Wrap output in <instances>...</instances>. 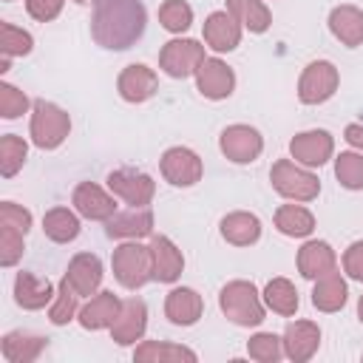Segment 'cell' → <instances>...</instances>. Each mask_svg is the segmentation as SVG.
Wrapping results in <instances>:
<instances>
[{
	"label": "cell",
	"mask_w": 363,
	"mask_h": 363,
	"mask_svg": "<svg viewBox=\"0 0 363 363\" xmlns=\"http://www.w3.org/2000/svg\"><path fill=\"white\" fill-rule=\"evenodd\" d=\"M159 170L164 176V182H170L173 187H193L201 173H204V164L199 159L196 150L190 147H167L159 159Z\"/></svg>",
	"instance_id": "9"
},
{
	"label": "cell",
	"mask_w": 363,
	"mask_h": 363,
	"mask_svg": "<svg viewBox=\"0 0 363 363\" xmlns=\"http://www.w3.org/2000/svg\"><path fill=\"white\" fill-rule=\"evenodd\" d=\"M332 269H337V255H335V250H332L326 241L312 238V241H306V244L298 250V272H301L303 278L318 281L320 275H326V272H332Z\"/></svg>",
	"instance_id": "24"
},
{
	"label": "cell",
	"mask_w": 363,
	"mask_h": 363,
	"mask_svg": "<svg viewBox=\"0 0 363 363\" xmlns=\"http://www.w3.org/2000/svg\"><path fill=\"white\" fill-rule=\"evenodd\" d=\"M31 48H34V37L28 31H23L11 23H0V54H3L0 71H9V60L26 57V54H31Z\"/></svg>",
	"instance_id": "35"
},
{
	"label": "cell",
	"mask_w": 363,
	"mask_h": 363,
	"mask_svg": "<svg viewBox=\"0 0 363 363\" xmlns=\"http://www.w3.org/2000/svg\"><path fill=\"white\" fill-rule=\"evenodd\" d=\"M227 11L252 34H264L272 23V14L264 0H227Z\"/></svg>",
	"instance_id": "31"
},
{
	"label": "cell",
	"mask_w": 363,
	"mask_h": 363,
	"mask_svg": "<svg viewBox=\"0 0 363 363\" xmlns=\"http://www.w3.org/2000/svg\"><path fill=\"white\" fill-rule=\"evenodd\" d=\"M26 156H28V145L14 136V133H6L0 139V173L6 179H11L23 164H26Z\"/></svg>",
	"instance_id": "38"
},
{
	"label": "cell",
	"mask_w": 363,
	"mask_h": 363,
	"mask_svg": "<svg viewBox=\"0 0 363 363\" xmlns=\"http://www.w3.org/2000/svg\"><path fill=\"white\" fill-rule=\"evenodd\" d=\"M133 360L136 363H176V360H187L196 363L199 354L182 343H167V340H142L133 349Z\"/></svg>",
	"instance_id": "29"
},
{
	"label": "cell",
	"mask_w": 363,
	"mask_h": 363,
	"mask_svg": "<svg viewBox=\"0 0 363 363\" xmlns=\"http://www.w3.org/2000/svg\"><path fill=\"white\" fill-rule=\"evenodd\" d=\"M343 272L363 284V241H352L343 252Z\"/></svg>",
	"instance_id": "44"
},
{
	"label": "cell",
	"mask_w": 363,
	"mask_h": 363,
	"mask_svg": "<svg viewBox=\"0 0 363 363\" xmlns=\"http://www.w3.org/2000/svg\"><path fill=\"white\" fill-rule=\"evenodd\" d=\"M284 357L292 363H306L320 346V326L315 320H292L284 329Z\"/></svg>",
	"instance_id": "13"
},
{
	"label": "cell",
	"mask_w": 363,
	"mask_h": 363,
	"mask_svg": "<svg viewBox=\"0 0 363 363\" xmlns=\"http://www.w3.org/2000/svg\"><path fill=\"white\" fill-rule=\"evenodd\" d=\"M119 309H122V301H119L111 289H102V292H96V295H94V298L79 309L77 320H79V326H82V329H88V332L111 329V323L116 320Z\"/></svg>",
	"instance_id": "20"
},
{
	"label": "cell",
	"mask_w": 363,
	"mask_h": 363,
	"mask_svg": "<svg viewBox=\"0 0 363 363\" xmlns=\"http://www.w3.org/2000/svg\"><path fill=\"white\" fill-rule=\"evenodd\" d=\"M204 312V301L190 286H176L164 298V318L176 326H193Z\"/></svg>",
	"instance_id": "22"
},
{
	"label": "cell",
	"mask_w": 363,
	"mask_h": 363,
	"mask_svg": "<svg viewBox=\"0 0 363 363\" xmlns=\"http://www.w3.org/2000/svg\"><path fill=\"white\" fill-rule=\"evenodd\" d=\"M105 235L108 238H125V241H139L153 235V213L150 207H130L122 213H113L105 221Z\"/></svg>",
	"instance_id": "17"
},
{
	"label": "cell",
	"mask_w": 363,
	"mask_h": 363,
	"mask_svg": "<svg viewBox=\"0 0 363 363\" xmlns=\"http://www.w3.org/2000/svg\"><path fill=\"white\" fill-rule=\"evenodd\" d=\"M65 0H26V11L40 20V23H51L54 17H60Z\"/></svg>",
	"instance_id": "43"
},
{
	"label": "cell",
	"mask_w": 363,
	"mask_h": 363,
	"mask_svg": "<svg viewBox=\"0 0 363 363\" xmlns=\"http://www.w3.org/2000/svg\"><path fill=\"white\" fill-rule=\"evenodd\" d=\"M28 133H31V142L40 150H54V147H60L68 139V133H71V116L60 105L45 102V99H37L31 105Z\"/></svg>",
	"instance_id": "3"
},
{
	"label": "cell",
	"mask_w": 363,
	"mask_h": 363,
	"mask_svg": "<svg viewBox=\"0 0 363 363\" xmlns=\"http://www.w3.org/2000/svg\"><path fill=\"white\" fill-rule=\"evenodd\" d=\"M346 298H349V286L337 269L320 275L312 286V306L318 312H340L346 306Z\"/></svg>",
	"instance_id": "26"
},
{
	"label": "cell",
	"mask_w": 363,
	"mask_h": 363,
	"mask_svg": "<svg viewBox=\"0 0 363 363\" xmlns=\"http://www.w3.org/2000/svg\"><path fill=\"white\" fill-rule=\"evenodd\" d=\"M150 255H153V281L173 284L182 275L184 255L167 235H150Z\"/></svg>",
	"instance_id": "19"
},
{
	"label": "cell",
	"mask_w": 363,
	"mask_h": 363,
	"mask_svg": "<svg viewBox=\"0 0 363 363\" xmlns=\"http://www.w3.org/2000/svg\"><path fill=\"white\" fill-rule=\"evenodd\" d=\"M74 3H79V6H85V3H99V0H74Z\"/></svg>",
	"instance_id": "47"
},
{
	"label": "cell",
	"mask_w": 363,
	"mask_h": 363,
	"mask_svg": "<svg viewBox=\"0 0 363 363\" xmlns=\"http://www.w3.org/2000/svg\"><path fill=\"white\" fill-rule=\"evenodd\" d=\"M275 230L289 238H306L315 230V216L301 204H281L275 210Z\"/></svg>",
	"instance_id": "30"
},
{
	"label": "cell",
	"mask_w": 363,
	"mask_h": 363,
	"mask_svg": "<svg viewBox=\"0 0 363 363\" xmlns=\"http://www.w3.org/2000/svg\"><path fill=\"white\" fill-rule=\"evenodd\" d=\"M269 182H272L275 193L289 201H312L320 193V179L309 167H303L292 159H278L269 170Z\"/></svg>",
	"instance_id": "5"
},
{
	"label": "cell",
	"mask_w": 363,
	"mask_h": 363,
	"mask_svg": "<svg viewBox=\"0 0 363 363\" xmlns=\"http://www.w3.org/2000/svg\"><path fill=\"white\" fill-rule=\"evenodd\" d=\"M79 292L71 286V281L62 275V281L57 284V295H54V301H51V306H48V320L54 323V326H65V323H71L77 315H79Z\"/></svg>",
	"instance_id": "34"
},
{
	"label": "cell",
	"mask_w": 363,
	"mask_h": 363,
	"mask_svg": "<svg viewBox=\"0 0 363 363\" xmlns=\"http://www.w3.org/2000/svg\"><path fill=\"white\" fill-rule=\"evenodd\" d=\"M340 85V74L329 60H315L301 71L298 79V99L303 105H320L335 96Z\"/></svg>",
	"instance_id": "7"
},
{
	"label": "cell",
	"mask_w": 363,
	"mask_h": 363,
	"mask_svg": "<svg viewBox=\"0 0 363 363\" xmlns=\"http://www.w3.org/2000/svg\"><path fill=\"white\" fill-rule=\"evenodd\" d=\"M116 91L125 102L139 105V102H147L159 91V77H156L153 68H147L142 62H133L116 77Z\"/></svg>",
	"instance_id": "15"
},
{
	"label": "cell",
	"mask_w": 363,
	"mask_h": 363,
	"mask_svg": "<svg viewBox=\"0 0 363 363\" xmlns=\"http://www.w3.org/2000/svg\"><path fill=\"white\" fill-rule=\"evenodd\" d=\"M218 147L221 153L235 162V164H250L261 156L264 150V139L252 125H227L218 136Z\"/></svg>",
	"instance_id": "10"
},
{
	"label": "cell",
	"mask_w": 363,
	"mask_h": 363,
	"mask_svg": "<svg viewBox=\"0 0 363 363\" xmlns=\"http://www.w3.org/2000/svg\"><path fill=\"white\" fill-rule=\"evenodd\" d=\"M108 187L113 196H119L130 207H147L156 196V182L133 167H119L108 173Z\"/></svg>",
	"instance_id": "8"
},
{
	"label": "cell",
	"mask_w": 363,
	"mask_h": 363,
	"mask_svg": "<svg viewBox=\"0 0 363 363\" xmlns=\"http://www.w3.org/2000/svg\"><path fill=\"white\" fill-rule=\"evenodd\" d=\"M357 318H360V323H363V295H360V301H357Z\"/></svg>",
	"instance_id": "46"
},
{
	"label": "cell",
	"mask_w": 363,
	"mask_h": 363,
	"mask_svg": "<svg viewBox=\"0 0 363 363\" xmlns=\"http://www.w3.org/2000/svg\"><path fill=\"white\" fill-rule=\"evenodd\" d=\"M196 88L207 99H227L235 91V71L218 57H204L196 71Z\"/></svg>",
	"instance_id": "12"
},
{
	"label": "cell",
	"mask_w": 363,
	"mask_h": 363,
	"mask_svg": "<svg viewBox=\"0 0 363 363\" xmlns=\"http://www.w3.org/2000/svg\"><path fill=\"white\" fill-rule=\"evenodd\" d=\"M221 238L233 247H250L261 238V221L255 213L235 210L221 218Z\"/></svg>",
	"instance_id": "27"
},
{
	"label": "cell",
	"mask_w": 363,
	"mask_h": 363,
	"mask_svg": "<svg viewBox=\"0 0 363 363\" xmlns=\"http://www.w3.org/2000/svg\"><path fill=\"white\" fill-rule=\"evenodd\" d=\"M147 26V11L142 0H99L91 14V37L96 45L111 51H125L139 43Z\"/></svg>",
	"instance_id": "1"
},
{
	"label": "cell",
	"mask_w": 363,
	"mask_h": 363,
	"mask_svg": "<svg viewBox=\"0 0 363 363\" xmlns=\"http://www.w3.org/2000/svg\"><path fill=\"white\" fill-rule=\"evenodd\" d=\"M343 139H346V142H349L352 147L363 150V125H357V122L346 125V128H343Z\"/></svg>",
	"instance_id": "45"
},
{
	"label": "cell",
	"mask_w": 363,
	"mask_h": 363,
	"mask_svg": "<svg viewBox=\"0 0 363 363\" xmlns=\"http://www.w3.org/2000/svg\"><path fill=\"white\" fill-rule=\"evenodd\" d=\"M28 111V96L14 88L11 82H0V116L3 119H17Z\"/></svg>",
	"instance_id": "41"
},
{
	"label": "cell",
	"mask_w": 363,
	"mask_h": 363,
	"mask_svg": "<svg viewBox=\"0 0 363 363\" xmlns=\"http://www.w3.org/2000/svg\"><path fill=\"white\" fill-rule=\"evenodd\" d=\"M45 349H48V337L31 335V332H20V329L3 335V343H0V352H3V357L9 363H31Z\"/></svg>",
	"instance_id": "28"
},
{
	"label": "cell",
	"mask_w": 363,
	"mask_h": 363,
	"mask_svg": "<svg viewBox=\"0 0 363 363\" xmlns=\"http://www.w3.org/2000/svg\"><path fill=\"white\" fill-rule=\"evenodd\" d=\"M54 295H57V289L51 286L48 278H40L34 272H17V278H14V301H17V306H23L28 312H37V309L48 306L54 301Z\"/></svg>",
	"instance_id": "23"
},
{
	"label": "cell",
	"mask_w": 363,
	"mask_h": 363,
	"mask_svg": "<svg viewBox=\"0 0 363 363\" xmlns=\"http://www.w3.org/2000/svg\"><path fill=\"white\" fill-rule=\"evenodd\" d=\"M247 354L258 363H275L284 357V340L272 332H258L247 340Z\"/></svg>",
	"instance_id": "39"
},
{
	"label": "cell",
	"mask_w": 363,
	"mask_h": 363,
	"mask_svg": "<svg viewBox=\"0 0 363 363\" xmlns=\"http://www.w3.org/2000/svg\"><path fill=\"white\" fill-rule=\"evenodd\" d=\"M145 329H147V306H145V301L142 298L122 301V309H119L116 320L111 323V337L119 346H130V343L145 337Z\"/></svg>",
	"instance_id": "14"
},
{
	"label": "cell",
	"mask_w": 363,
	"mask_h": 363,
	"mask_svg": "<svg viewBox=\"0 0 363 363\" xmlns=\"http://www.w3.org/2000/svg\"><path fill=\"white\" fill-rule=\"evenodd\" d=\"M65 278L71 281V286L85 298L96 295L99 292V284H102V261L99 255L94 252H77L71 261H68V269H65Z\"/></svg>",
	"instance_id": "21"
},
{
	"label": "cell",
	"mask_w": 363,
	"mask_h": 363,
	"mask_svg": "<svg viewBox=\"0 0 363 363\" xmlns=\"http://www.w3.org/2000/svg\"><path fill=\"white\" fill-rule=\"evenodd\" d=\"M335 176L346 190H363V153L343 150L335 156Z\"/></svg>",
	"instance_id": "36"
},
{
	"label": "cell",
	"mask_w": 363,
	"mask_h": 363,
	"mask_svg": "<svg viewBox=\"0 0 363 363\" xmlns=\"http://www.w3.org/2000/svg\"><path fill=\"white\" fill-rule=\"evenodd\" d=\"M261 295H264L267 309H272L275 315L289 318V315L298 312V289H295L292 281H286V278H272V281H267V286H264Z\"/></svg>",
	"instance_id": "33"
},
{
	"label": "cell",
	"mask_w": 363,
	"mask_h": 363,
	"mask_svg": "<svg viewBox=\"0 0 363 363\" xmlns=\"http://www.w3.org/2000/svg\"><path fill=\"white\" fill-rule=\"evenodd\" d=\"M23 238H26L23 230L0 221V264L3 267H14L23 258V250H26L23 247Z\"/></svg>",
	"instance_id": "40"
},
{
	"label": "cell",
	"mask_w": 363,
	"mask_h": 363,
	"mask_svg": "<svg viewBox=\"0 0 363 363\" xmlns=\"http://www.w3.org/2000/svg\"><path fill=\"white\" fill-rule=\"evenodd\" d=\"M43 233L54 244H68L79 235V218L68 207H51L43 216Z\"/></svg>",
	"instance_id": "32"
},
{
	"label": "cell",
	"mask_w": 363,
	"mask_h": 363,
	"mask_svg": "<svg viewBox=\"0 0 363 363\" xmlns=\"http://www.w3.org/2000/svg\"><path fill=\"white\" fill-rule=\"evenodd\" d=\"M0 221L17 227V230H23V233L31 230V213H28L23 204H17V201H3V204H0Z\"/></svg>",
	"instance_id": "42"
},
{
	"label": "cell",
	"mask_w": 363,
	"mask_h": 363,
	"mask_svg": "<svg viewBox=\"0 0 363 363\" xmlns=\"http://www.w3.org/2000/svg\"><path fill=\"white\" fill-rule=\"evenodd\" d=\"M329 31L335 34V40H340L346 48H357L363 45V11L352 3L335 6L329 11Z\"/></svg>",
	"instance_id": "25"
},
{
	"label": "cell",
	"mask_w": 363,
	"mask_h": 363,
	"mask_svg": "<svg viewBox=\"0 0 363 363\" xmlns=\"http://www.w3.org/2000/svg\"><path fill=\"white\" fill-rule=\"evenodd\" d=\"M71 204L82 218L91 221H108L116 213V201L111 193H105L99 184L94 182H79L71 193Z\"/></svg>",
	"instance_id": "16"
},
{
	"label": "cell",
	"mask_w": 363,
	"mask_h": 363,
	"mask_svg": "<svg viewBox=\"0 0 363 363\" xmlns=\"http://www.w3.org/2000/svg\"><path fill=\"white\" fill-rule=\"evenodd\" d=\"M201 62H204V45L199 40L176 37V40L164 43L162 51H159V68L167 77H173V79L196 77V71H199Z\"/></svg>",
	"instance_id": "6"
},
{
	"label": "cell",
	"mask_w": 363,
	"mask_h": 363,
	"mask_svg": "<svg viewBox=\"0 0 363 363\" xmlns=\"http://www.w3.org/2000/svg\"><path fill=\"white\" fill-rule=\"evenodd\" d=\"M111 267L116 281L125 289H139L147 281H153V255H150V244H139V241H125L113 250L111 255Z\"/></svg>",
	"instance_id": "4"
},
{
	"label": "cell",
	"mask_w": 363,
	"mask_h": 363,
	"mask_svg": "<svg viewBox=\"0 0 363 363\" xmlns=\"http://www.w3.org/2000/svg\"><path fill=\"white\" fill-rule=\"evenodd\" d=\"M289 153L298 164L303 167H320L332 159L335 153V139L329 130L323 128H315V130H303V133H295L292 142H289Z\"/></svg>",
	"instance_id": "11"
},
{
	"label": "cell",
	"mask_w": 363,
	"mask_h": 363,
	"mask_svg": "<svg viewBox=\"0 0 363 363\" xmlns=\"http://www.w3.org/2000/svg\"><path fill=\"white\" fill-rule=\"evenodd\" d=\"M6 3H11V0H6Z\"/></svg>",
	"instance_id": "48"
},
{
	"label": "cell",
	"mask_w": 363,
	"mask_h": 363,
	"mask_svg": "<svg viewBox=\"0 0 363 363\" xmlns=\"http://www.w3.org/2000/svg\"><path fill=\"white\" fill-rule=\"evenodd\" d=\"M241 23L224 9V11H213L207 20H204V43L213 48V51H218V54H224V51H233V48H238V43H241Z\"/></svg>",
	"instance_id": "18"
},
{
	"label": "cell",
	"mask_w": 363,
	"mask_h": 363,
	"mask_svg": "<svg viewBox=\"0 0 363 363\" xmlns=\"http://www.w3.org/2000/svg\"><path fill=\"white\" fill-rule=\"evenodd\" d=\"M159 23L170 34H182L193 26V9L184 0H164L159 6Z\"/></svg>",
	"instance_id": "37"
},
{
	"label": "cell",
	"mask_w": 363,
	"mask_h": 363,
	"mask_svg": "<svg viewBox=\"0 0 363 363\" xmlns=\"http://www.w3.org/2000/svg\"><path fill=\"white\" fill-rule=\"evenodd\" d=\"M218 306L235 326H258L267 318L264 295L255 289L252 281H230L218 292Z\"/></svg>",
	"instance_id": "2"
}]
</instances>
